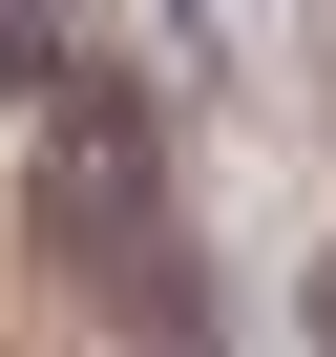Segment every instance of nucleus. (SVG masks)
Here are the masks:
<instances>
[{"instance_id":"obj_1","label":"nucleus","mask_w":336,"mask_h":357,"mask_svg":"<svg viewBox=\"0 0 336 357\" xmlns=\"http://www.w3.org/2000/svg\"><path fill=\"white\" fill-rule=\"evenodd\" d=\"M43 231H63L105 294L168 315V147H147V84H105V63L43 84Z\"/></svg>"},{"instance_id":"obj_2","label":"nucleus","mask_w":336,"mask_h":357,"mask_svg":"<svg viewBox=\"0 0 336 357\" xmlns=\"http://www.w3.org/2000/svg\"><path fill=\"white\" fill-rule=\"evenodd\" d=\"M0 84H22V105L63 84V63H43V0H0Z\"/></svg>"}]
</instances>
